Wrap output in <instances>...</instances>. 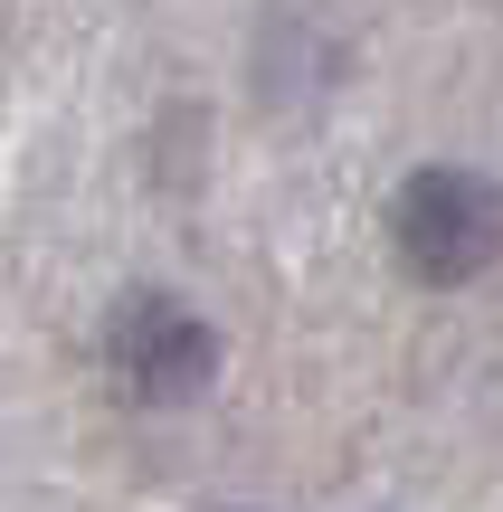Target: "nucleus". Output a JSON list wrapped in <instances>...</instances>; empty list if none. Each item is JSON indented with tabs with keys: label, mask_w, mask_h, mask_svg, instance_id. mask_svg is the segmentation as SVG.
<instances>
[{
	"label": "nucleus",
	"mask_w": 503,
	"mask_h": 512,
	"mask_svg": "<svg viewBox=\"0 0 503 512\" xmlns=\"http://www.w3.org/2000/svg\"><path fill=\"white\" fill-rule=\"evenodd\" d=\"M390 247H399V266L418 275V285H475V275L494 266V247H503V209H494V181L475 162H428V171H409L399 181V200H390Z\"/></svg>",
	"instance_id": "nucleus-1"
},
{
	"label": "nucleus",
	"mask_w": 503,
	"mask_h": 512,
	"mask_svg": "<svg viewBox=\"0 0 503 512\" xmlns=\"http://www.w3.org/2000/svg\"><path fill=\"white\" fill-rule=\"evenodd\" d=\"M105 370L143 408H190L219 380V323L181 294H124L105 323Z\"/></svg>",
	"instance_id": "nucleus-2"
}]
</instances>
